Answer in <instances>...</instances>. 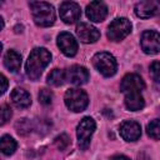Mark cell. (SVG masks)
Here are the masks:
<instances>
[{
    "instance_id": "obj_27",
    "label": "cell",
    "mask_w": 160,
    "mask_h": 160,
    "mask_svg": "<svg viewBox=\"0 0 160 160\" xmlns=\"http://www.w3.org/2000/svg\"><path fill=\"white\" fill-rule=\"evenodd\" d=\"M110 160H130V159L128 156H125V155H115Z\"/></svg>"
},
{
    "instance_id": "obj_7",
    "label": "cell",
    "mask_w": 160,
    "mask_h": 160,
    "mask_svg": "<svg viewBox=\"0 0 160 160\" xmlns=\"http://www.w3.org/2000/svg\"><path fill=\"white\" fill-rule=\"evenodd\" d=\"M140 44L145 54H158L160 51V34L154 30H146L141 35Z\"/></svg>"
},
{
    "instance_id": "obj_8",
    "label": "cell",
    "mask_w": 160,
    "mask_h": 160,
    "mask_svg": "<svg viewBox=\"0 0 160 160\" xmlns=\"http://www.w3.org/2000/svg\"><path fill=\"white\" fill-rule=\"evenodd\" d=\"M135 14L139 18L148 19L160 14V0H142L136 2Z\"/></svg>"
},
{
    "instance_id": "obj_11",
    "label": "cell",
    "mask_w": 160,
    "mask_h": 160,
    "mask_svg": "<svg viewBox=\"0 0 160 160\" xmlns=\"http://www.w3.org/2000/svg\"><path fill=\"white\" fill-rule=\"evenodd\" d=\"M58 46L61 50V52L69 58L75 56L78 52V42L75 38L70 32H60L58 36Z\"/></svg>"
},
{
    "instance_id": "obj_6",
    "label": "cell",
    "mask_w": 160,
    "mask_h": 160,
    "mask_svg": "<svg viewBox=\"0 0 160 160\" xmlns=\"http://www.w3.org/2000/svg\"><path fill=\"white\" fill-rule=\"evenodd\" d=\"M131 31V22L126 18H118L112 20L108 28V38L111 41H120L125 39Z\"/></svg>"
},
{
    "instance_id": "obj_23",
    "label": "cell",
    "mask_w": 160,
    "mask_h": 160,
    "mask_svg": "<svg viewBox=\"0 0 160 160\" xmlns=\"http://www.w3.org/2000/svg\"><path fill=\"white\" fill-rule=\"evenodd\" d=\"M150 76L156 84H160V61H152L150 64Z\"/></svg>"
},
{
    "instance_id": "obj_1",
    "label": "cell",
    "mask_w": 160,
    "mask_h": 160,
    "mask_svg": "<svg viewBox=\"0 0 160 160\" xmlns=\"http://www.w3.org/2000/svg\"><path fill=\"white\" fill-rule=\"evenodd\" d=\"M50 60H51V54L45 48L34 49L26 60V65H25L26 75L31 80H38L42 74L44 69L49 65Z\"/></svg>"
},
{
    "instance_id": "obj_15",
    "label": "cell",
    "mask_w": 160,
    "mask_h": 160,
    "mask_svg": "<svg viewBox=\"0 0 160 160\" xmlns=\"http://www.w3.org/2000/svg\"><path fill=\"white\" fill-rule=\"evenodd\" d=\"M108 15V6L102 1H91L86 6V16L94 21V22H100L105 20Z\"/></svg>"
},
{
    "instance_id": "obj_4",
    "label": "cell",
    "mask_w": 160,
    "mask_h": 160,
    "mask_svg": "<svg viewBox=\"0 0 160 160\" xmlns=\"http://www.w3.org/2000/svg\"><path fill=\"white\" fill-rule=\"evenodd\" d=\"M92 65L94 68L104 76L109 78L112 76L118 70V62L115 58L110 52H98L92 56Z\"/></svg>"
},
{
    "instance_id": "obj_20",
    "label": "cell",
    "mask_w": 160,
    "mask_h": 160,
    "mask_svg": "<svg viewBox=\"0 0 160 160\" xmlns=\"http://www.w3.org/2000/svg\"><path fill=\"white\" fill-rule=\"evenodd\" d=\"M66 80V72L61 69H54L48 75V84L51 86H60Z\"/></svg>"
},
{
    "instance_id": "obj_10",
    "label": "cell",
    "mask_w": 160,
    "mask_h": 160,
    "mask_svg": "<svg viewBox=\"0 0 160 160\" xmlns=\"http://www.w3.org/2000/svg\"><path fill=\"white\" fill-rule=\"evenodd\" d=\"M60 18L65 24H74L80 18V6L74 1H64L59 10Z\"/></svg>"
},
{
    "instance_id": "obj_25",
    "label": "cell",
    "mask_w": 160,
    "mask_h": 160,
    "mask_svg": "<svg viewBox=\"0 0 160 160\" xmlns=\"http://www.w3.org/2000/svg\"><path fill=\"white\" fill-rule=\"evenodd\" d=\"M11 115H12V111H11L10 106L6 105V104H4L1 106V125H4L8 120H10Z\"/></svg>"
},
{
    "instance_id": "obj_26",
    "label": "cell",
    "mask_w": 160,
    "mask_h": 160,
    "mask_svg": "<svg viewBox=\"0 0 160 160\" xmlns=\"http://www.w3.org/2000/svg\"><path fill=\"white\" fill-rule=\"evenodd\" d=\"M0 82H1V89H0V92L4 94L8 89V79L5 78V75H1L0 76Z\"/></svg>"
},
{
    "instance_id": "obj_21",
    "label": "cell",
    "mask_w": 160,
    "mask_h": 160,
    "mask_svg": "<svg viewBox=\"0 0 160 160\" xmlns=\"http://www.w3.org/2000/svg\"><path fill=\"white\" fill-rule=\"evenodd\" d=\"M146 132L151 139L160 140V119L151 120L146 125Z\"/></svg>"
},
{
    "instance_id": "obj_14",
    "label": "cell",
    "mask_w": 160,
    "mask_h": 160,
    "mask_svg": "<svg viewBox=\"0 0 160 160\" xmlns=\"http://www.w3.org/2000/svg\"><path fill=\"white\" fill-rule=\"evenodd\" d=\"M66 80L72 85H82L89 80V71L80 65H72L66 70Z\"/></svg>"
},
{
    "instance_id": "obj_22",
    "label": "cell",
    "mask_w": 160,
    "mask_h": 160,
    "mask_svg": "<svg viewBox=\"0 0 160 160\" xmlns=\"http://www.w3.org/2000/svg\"><path fill=\"white\" fill-rule=\"evenodd\" d=\"M51 101H52V92H51V90L45 89V88L41 89L39 91V102L46 106V105H50Z\"/></svg>"
},
{
    "instance_id": "obj_16",
    "label": "cell",
    "mask_w": 160,
    "mask_h": 160,
    "mask_svg": "<svg viewBox=\"0 0 160 160\" xmlns=\"http://www.w3.org/2000/svg\"><path fill=\"white\" fill-rule=\"evenodd\" d=\"M11 101L16 108L25 109V108L30 106L31 98H30V94L26 90H24L21 88H15L11 91Z\"/></svg>"
},
{
    "instance_id": "obj_17",
    "label": "cell",
    "mask_w": 160,
    "mask_h": 160,
    "mask_svg": "<svg viewBox=\"0 0 160 160\" xmlns=\"http://www.w3.org/2000/svg\"><path fill=\"white\" fill-rule=\"evenodd\" d=\"M4 65L9 71L16 72L21 66V55L15 50H9L4 56Z\"/></svg>"
},
{
    "instance_id": "obj_5",
    "label": "cell",
    "mask_w": 160,
    "mask_h": 160,
    "mask_svg": "<svg viewBox=\"0 0 160 160\" xmlns=\"http://www.w3.org/2000/svg\"><path fill=\"white\" fill-rule=\"evenodd\" d=\"M95 129H96V124H95L94 119H91L90 116L84 118L79 122V125L76 128V135H78V144L81 150H86L89 148L90 140H91V136H92Z\"/></svg>"
},
{
    "instance_id": "obj_9",
    "label": "cell",
    "mask_w": 160,
    "mask_h": 160,
    "mask_svg": "<svg viewBox=\"0 0 160 160\" xmlns=\"http://www.w3.org/2000/svg\"><path fill=\"white\" fill-rule=\"evenodd\" d=\"M145 82L138 74H126L120 82V91L125 94L140 92L144 90Z\"/></svg>"
},
{
    "instance_id": "obj_3",
    "label": "cell",
    "mask_w": 160,
    "mask_h": 160,
    "mask_svg": "<svg viewBox=\"0 0 160 160\" xmlns=\"http://www.w3.org/2000/svg\"><path fill=\"white\" fill-rule=\"evenodd\" d=\"M64 100H65V105L68 106V109L71 110V111H74V112H81V111H84L86 109L88 104H89L88 94L84 90L79 89V88L69 89L65 92Z\"/></svg>"
},
{
    "instance_id": "obj_2",
    "label": "cell",
    "mask_w": 160,
    "mask_h": 160,
    "mask_svg": "<svg viewBox=\"0 0 160 160\" xmlns=\"http://www.w3.org/2000/svg\"><path fill=\"white\" fill-rule=\"evenodd\" d=\"M32 19L36 25L46 28L54 24L55 21V10L54 6L45 1H31L30 4Z\"/></svg>"
},
{
    "instance_id": "obj_19",
    "label": "cell",
    "mask_w": 160,
    "mask_h": 160,
    "mask_svg": "<svg viewBox=\"0 0 160 160\" xmlns=\"http://www.w3.org/2000/svg\"><path fill=\"white\" fill-rule=\"evenodd\" d=\"M16 141L10 135H2L0 140V148L4 155H12L16 150Z\"/></svg>"
},
{
    "instance_id": "obj_13",
    "label": "cell",
    "mask_w": 160,
    "mask_h": 160,
    "mask_svg": "<svg viewBox=\"0 0 160 160\" xmlns=\"http://www.w3.org/2000/svg\"><path fill=\"white\" fill-rule=\"evenodd\" d=\"M119 131H120V136L125 141H136L141 135L140 124H138L136 121H132V120H126V121L121 122Z\"/></svg>"
},
{
    "instance_id": "obj_12",
    "label": "cell",
    "mask_w": 160,
    "mask_h": 160,
    "mask_svg": "<svg viewBox=\"0 0 160 160\" xmlns=\"http://www.w3.org/2000/svg\"><path fill=\"white\" fill-rule=\"evenodd\" d=\"M76 35L85 44L95 42L100 38L99 30L95 26H92L88 22H80V24L76 25Z\"/></svg>"
},
{
    "instance_id": "obj_18",
    "label": "cell",
    "mask_w": 160,
    "mask_h": 160,
    "mask_svg": "<svg viewBox=\"0 0 160 160\" xmlns=\"http://www.w3.org/2000/svg\"><path fill=\"white\" fill-rule=\"evenodd\" d=\"M125 106L131 111H139L145 106L144 98L140 92H131L126 94L125 96Z\"/></svg>"
},
{
    "instance_id": "obj_24",
    "label": "cell",
    "mask_w": 160,
    "mask_h": 160,
    "mask_svg": "<svg viewBox=\"0 0 160 160\" xmlns=\"http://www.w3.org/2000/svg\"><path fill=\"white\" fill-rule=\"evenodd\" d=\"M55 144L60 150H65L70 144V139L66 134H60L59 136L55 138Z\"/></svg>"
}]
</instances>
